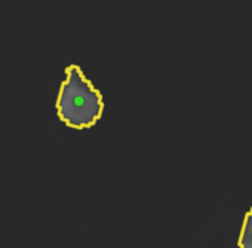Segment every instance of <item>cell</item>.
I'll return each mask as SVG.
<instances>
[{"label": "cell", "instance_id": "1", "mask_svg": "<svg viewBox=\"0 0 252 248\" xmlns=\"http://www.w3.org/2000/svg\"><path fill=\"white\" fill-rule=\"evenodd\" d=\"M57 110L65 125L76 130L94 127L102 116V95L76 64L65 69V80L60 88Z\"/></svg>", "mask_w": 252, "mask_h": 248}, {"label": "cell", "instance_id": "2", "mask_svg": "<svg viewBox=\"0 0 252 248\" xmlns=\"http://www.w3.org/2000/svg\"><path fill=\"white\" fill-rule=\"evenodd\" d=\"M239 248H252V208L245 215L239 236Z\"/></svg>", "mask_w": 252, "mask_h": 248}]
</instances>
